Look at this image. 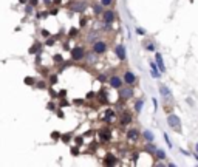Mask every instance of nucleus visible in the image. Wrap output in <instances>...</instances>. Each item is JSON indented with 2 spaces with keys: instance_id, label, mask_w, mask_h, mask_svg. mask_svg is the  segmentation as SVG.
Instances as JSON below:
<instances>
[{
  "instance_id": "6e6552de",
  "label": "nucleus",
  "mask_w": 198,
  "mask_h": 167,
  "mask_svg": "<svg viewBox=\"0 0 198 167\" xmlns=\"http://www.w3.org/2000/svg\"><path fill=\"white\" fill-rule=\"evenodd\" d=\"M110 85H112L113 88H121V87H122V81H121V77L113 76V77L110 79Z\"/></svg>"
},
{
  "instance_id": "ea45409f",
  "label": "nucleus",
  "mask_w": 198,
  "mask_h": 167,
  "mask_svg": "<svg viewBox=\"0 0 198 167\" xmlns=\"http://www.w3.org/2000/svg\"><path fill=\"white\" fill-rule=\"evenodd\" d=\"M195 150H196V152H198V144H196V145H195Z\"/></svg>"
},
{
  "instance_id": "dca6fc26",
  "label": "nucleus",
  "mask_w": 198,
  "mask_h": 167,
  "mask_svg": "<svg viewBox=\"0 0 198 167\" xmlns=\"http://www.w3.org/2000/svg\"><path fill=\"white\" fill-rule=\"evenodd\" d=\"M155 153H156V158H158V159H164V158H166V153H164L163 150H158V148H156Z\"/></svg>"
},
{
  "instance_id": "f8f14e48",
  "label": "nucleus",
  "mask_w": 198,
  "mask_h": 167,
  "mask_svg": "<svg viewBox=\"0 0 198 167\" xmlns=\"http://www.w3.org/2000/svg\"><path fill=\"white\" fill-rule=\"evenodd\" d=\"M156 64H158V67H159V71L164 73L166 68H164V64H163V56H161L159 53H156Z\"/></svg>"
},
{
  "instance_id": "39448f33",
  "label": "nucleus",
  "mask_w": 198,
  "mask_h": 167,
  "mask_svg": "<svg viewBox=\"0 0 198 167\" xmlns=\"http://www.w3.org/2000/svg\"><path fill=\"white\" fill-rule=\"evenodd\" d=\"M132 94H133V91L130 87L129 88H119V96L122 99H129V98H132Z\"/></svg>"
},
{
  "instance_id": "58836bf2",
  "label": "nucleus",
  "mask_w": 198,
  "mask_h": 167,
  "mask_svg": "<svg viewBox=\"0 0 198 167\" xmlns=\"http://www.w3.org/2000/svg\"><path fill=\"white\" fill-rule=\"evenodd\" d=\"M30 3H31V5H36V3H37V0H30Z\"/></svg>"
},
{
  "instance_id": "473e14b6",
  "label": "nucleus",
  "mask_w": 198,
  "mask_h": 167,
  "mask_svg": "<svg viewBox=\"0 0 198 167\" xmlns=\"http://www.w3.org/2000/svg\"><path fill=\"white\" fill-rule=\"evenodd\" d=\"M164 139H166V142H167V145H169V147H172V144H170V139L167 138V135H164Z\"/></svg>"
},
{
  "instance_id": "cd10ccee",
  "label": "nucleus",
  "mask_w": 198,
  "mask_h": 167,
  "mask_svg": "<svg viewBox=\"0 0 198 167\" xmlns=\"http://www.w3.org/2000/svg\"><path fill=\"white\" fill-rule=\"evenodd\" d=\"M59 136H60L59 132H53V133H51V138H53V139H59Z\"/></svg>"
},
{
  "instance_id": "2f4dec72",
  "label": "nucleus",
  "mask_w": 198,
  "mask_h": 167,
  "mask_svg": "<svg viewBox=\"0 0 198 167\" xmlns=\"http://www.w3.org/2000/svg\"><path fill=\"white\" fill-rule=\"evenodd\" d=\"M93 98H94V93H93V91H90V93L87 94V99H93Z\"/></svg>"
},
{
  "instance_id": "4c0bfd02",
  "label": "nucleus",
  "mask_w": 198,
  "mask_h": 167,
  "mask_svg": "<svg viewBox=\"0 0 198 167\" xmlns=\"http://www.w3.org/2000/svg\"><path fill=\"white\" fill-rule=\"evenodd\" d=\"M60 2H62V0H53V3H56V5H59Z\"/></svg>"
},
{
  "instance_id": "aec40b11",
  "label": "nucleus",
  "mask_w": 198,
  "mask_h": 167,
  "mask_svg": "<svg viewBox=\"0 0 198 167\" xmlns=\"http://www.w3.org/2000/svg\"><path fill=\"white\" fill-rule=\"evenodd\" d=\"M146 150H149V152H153V153H155L156 147H155L153 144H147V145H146Z\"/></svg>"
},
{
  "instance_id": "f3484780",
  "label": "nucleus",
  "mask_w": 198,
  "mask_h": 167,
  "mask_svg": "<svg viewBox=\"0 0 198 167\" xmlns=\"http://www.w3.org/2000/svg\"><path fill=\"white\" fill-rule=\"evenodd\" d=\"M142 105H144V101H142V99H139V101L136 102V105H135V110H136V111H141Z\"/></svg>"
},
{
  "instance_id": "412c9836",
  "label": "nucleus",
  "mask_w": 198,
  "mask_h": 167,
  "mask_svg": "<svg viewBox=\"0 0 198 167\" xmlns=\"http://www.w3.org/2000/svg\"><path fill=\"white\" fill-rule=\"evenodd\" d=\"M112 2H113V0H101V5L102 6H110Z\"/></svg>"
},
{
  "instance_id": "423d86ee",
  "label": "nucleus",
  "mask_w": 198,
  "mask_h": 167,
  "mask_svg": "<svg viewBox=\"0 0 198 167\" xmlns=\"http://www.w3.org/2000/svg\"><path fill=\"white\" fill-rule=\"evenodd\" d=\"M118 162V158L115 156V155H112V153H109L107 156H105V159H104V164L105 165H115Z\"/></svg>"
},
{
  "instance_id": "4be33fe9",
  "label": "nucleus",
  "mask_w": 198,
  "mask_h": 167,
  "mask_svg": "<svg viewBox=\"0 0 198 167\" xmlns=\"http://www.w3.org/2000/svg\"><path fill=\"white\" fill-rule=\"evenodd\" d=\"M105 118H107V119H109V122H110V121H112V118H113V111H112V110H107Z\"/></svg>"
},
{
  "instance_id": "7ed1b4c3",
  "label": "nucleus",
  "mask_w": 198,
  "mask_h": 167,
  "mask_svg": "<svg viewBox=\"0 0 198 167\" xmlns=\"http://www.w3.org/2000/svg\"><path fill=\"white\" fill-rule=\"evenodd\" d=\"M93 51H94L96 54H104V53L107 51V44H105V42H96V44L93 45Z\"/></svg>"
},
{
  "instance_id": "6ab92c4d",
  "label": "nucleus",
  "mask_w": 198,
  "mask_h": 167,
  "mask_svg": "<svg viewBox=\"0 0 198 167\" xmlns=\"http://www.w3.org/2000/svg\"><path fill=\"white\" fill-rule=\"evenodd\" d=\"M39 50H40V45H39V44H36L33 48H30V53H31V54H34V53H37Z\"/></svg>"
},
{
  "instance_id": "1a4fd4ad",
  "label": "nucleus",
  "mask_w": 198,
  "mask_h": 167,
  "mask_svg": "<svg viewBox=\"0 0 198 167\" xmlns=\"http://www.w3.org/2000/svg\"><path fill=\"white\" fill-rule=\"evenodd\" d=\"M116 56H118V59L126 61V48H124L122 45H118V47H116Z\"/></svg>"
},
{
  "instance_id": "a19ab883",
  "label": "nucleus",
  "mask_w": 198,
  "mask_h": 167,
  "mask_svg": "<svg viewBox=\"0 0 198 167\" xmlns=\"http://www.w3.org/2000/svg\"><path fill=\"white\" fill-rule=\"evenodd\" d=\"M27 2V0H20V3H25Z\"/></svg>"
},
{
  "instance_id": "0eeeda50",
  "label": "nucleus",
  "mask_w": 198,
  "mask_h": 167,
  "mask_svg": "<svg viewBox=\"0 0 198 167\" xmlns=\"http://www.w3.org/2000/svg\"><path fill=\"white\" fill-rule=\"evenodd\" d=\"M135 81H136V76H135L132 71H127L126 76H124V82L129 84V85H132V84H135Z\"/></svg>"
},
{
  "instance_id": "393cba45",
  "label": "nucleus",
  "mask_w": 198,
  "mask_h": 167,
  "mask_svg": "<svg viewBox=\"0 0 198 167\" xmlns=\"http://www.w3.org/2000/svg\"><path fill=\"white\" fill-rule=\"evenodd\" d=\"M146 48H147V51H155V45L153 44H149Z\"/></svg>"
},
{
  "instance_id": "5701e85b",
  "label": "nucleus",
  "mask_w": 198,
  "mask_h": 167,
  "mask_svg": "<svg viewBox=\"0 0 198 167\" xmlns=\"http://www.w3.org/2000/svg\"><path fill=\"white\" fill-rule=\"evenodd\" d=\"M25 82H27V85H33L34 84V79L33 77H25Z\"/></svg>"
},
{
  "instance_id": "b1692460",
  "label": "nucleus",
  "mask_w": 198,
  "mask_h": 167,
  "mask_svg": "<svg viewBox=\"0 0 198 167\" xmlns=\"http://www.w3.org/2000/svg\"><path fill=\"white\" fill-rule=\"evenodd\" d=\"M101 96H102L101 101H102V102H107V93H105V91H101Z\"/></svg>"
},
{
  "instance_id": "bb28decb",
  "label": "nucleus",
  "mask_w": 198,
  "mask_h": 167,
  "mask_svg": "<svg viewBox=\"0 0 198 167\" xmlns=\"http://www.w3.org/2000/svg\"><path fill=\"white\" fill-rule=\"evenodd\" d=\"M50 82H51V85H54V84L57 82V76H54V74H53V76H51V79H50Z\"/></svg>"
},
{
  "instance_id": "e433bc0d",
  "label": "nucleus",
  "mask_w": 198,
  "mask_h": 167,
  "mask_svg": "<svg viewBox=\"0 0 198 167\" xmlns=\"http://www.w3.org/2000/svg\"><path fill=\"white\" fill-rule=\"evenodd\" d=\"M70 36H76V30H74V28L70 31Z\"/></svg>"
},
{
  "instance_id": "ddd939ff",
  "label": "nucleus",
  "mask_w": 198,
  "mask_h": 167,
  "mask_svg": "<svg viewBox=\"0 0 198 167\" xmlns=\"http://www.w3.org/2000/svg\"><path fill=\"white\" fill-rule=\"evenodd\" d=\"M150 67H152V73H150V74H152V76H153L155 79H158V77L161 76V73L158 71V67H156V65H155L153 62H150Z\"/></svg>"
},
{
  "instance_id": "f03ea898",
  "label": "nucleus",
  "mask_w": 198,
  "mask_h": 167,
  "mask_svg": "<svg viewBox=\"0 0 198 167\" xmlns=\"http://www.w3.org/2000/svg\"><path fill=\"white\" fill-rule=\"evenodd\" d=\"M71 59H73V61H80V59H84V50H82L80 47L71 48Z\"/></svg>"
},
{
  "instance_id": "f704fd0d",
  "label": "nucleus",
  "mask_w": 198,
  "mask_h": 167,
  "mask_svg": "<svg viewBox=\"0 0 198 167\" xmlns=\"http://www.w3.org/2000/svg\"><path fill=\"white\" fill-rule=\"evenodd\" d=\"M94 13H96V14L101 13V6H94Z\"/></svg>"
},
{
  "instance_id": "c85d7f7f",
  "label": "nucleus",
  "mask_w": 198,
  "mask_h": 167,
  "mask_svg": "<svg viewBox=\"0 0 198 167\" xmlns=\"http://www.w3.org/2000/svg\"><path fill=\"white\" fill-rule=\"evenodd\" d=\"M70 139H71V136H70V135H64V136H62V141H64V142H68Z\"/></svg>"
},
{
  "instance_id": "f257e3e1",
  "label": "nucleus",
  "mask_w": 198,
  "mask_h": 167,
  "mask_svg": "<svg viewBox=\"0 0 198 167\" xmlns=\"http://www.w3.org/2000/svg\"><path fill=\"white\" fill-rule=\"evenodd\" d=\"M167 124L172 128H175V130H179L181 128V122H179V118L176 115H169L167 116Z\"/></svg>"
},
{
  "instance_id": "a211bd4d",
  "label": "nucleus",
  "mask_w": 198,
  "mask_h": 167,
  "mask_svg": "<svg viewBox=\"0 0 198 167\" xmlns=\"http://www.w3.org/2000/svg\"><path fill=\"white\" fill-rule=\"evenodd\" d=\"M142 136H144L149 142H150V141H153V135H152L150 132H144V133H142Z\"/></svg>"
},
{
  "instance_id": "7c9ffc66",
  "label": "nucleus",
  "mask_w": 198,
  "mask_h": 167,
  "mask_svg": "<svg viewBox=\"0 0 198 167\" xmlns=\"http://www.w3.org/2000/svg\"><path fill=\"white\" fill-rule=\"evenodd\" d=\"M42 36H43V37H48V36H50V33H48L47 30H42Z\"/></svg>"
},
{
  "instance_id": "9b49d317",
  "label": "nucleus",
  "mask_w": 198,
  "mask_h": 167,
  "mask_svg": "<svg viewBox=\"0 0 198 167\" xmlns=\"http://www.w3.org/2000/svg\"><path fill=\"white\" fill-rule=\"evenodd\" d=\"M99 138H101V141H109L112 138L110 130H101V132H99Z\"/></svg>"
},
{
  "instance_id": "2eb2a0df",
  "label": "nucleus",
  "mask_w": 198,
  "mask_h": 167,
  "mask_svg": "<svg viewBox=\"0 0 198 167\" xmlns=\"http://www.w3.org/2000/svg\"><path fill=\"white\" fill-rule=\"evenodd\" d=\"M130 122H132V116H130L129 113H124L122 118H121V124L126 125V124H130Z\"/></svg>"
},
{
  "instance_id": "c9c22d12",
  "label": "nucleus",
  "mask_w": 198,
  "mask_h": 167,
  "mask_svg": "<svg viewBox=\"0 0 198 167\" xmlns=\"http://www.w3.org/2000/svg\"><path fill=\"white\" fill-rule=\"evenodd\" d=\"M71 153H73V155H77V153H79V150L74 147V148H71Z\"/></svg>"
},
{
  "instance_id": "a878e982",
  "label": "nucleus",
  "mask_w": 198,
  "mask_h": 167,
  "mask_svg": "<svg viewBox=\"0 0 198 167\" xmlns=\"http://www.w3.org/2000/svg\"><path fill=\"white\" fill-rule=\"evenodd\" d=\"M54 62H57V64H60V62H62V56H60V54H57V56H54Z\"/></svg>"
},
{
  "instance_id": "9d476101",
  "label": "nucleus",
  "mask_w": 198,
  "mask_h": 167,
  "mask_svg": "<svg viewBox=\"0 0 198 167\" xmlns=\"http://www.w3.org/2000/svg\"><path fill=\"white\" fill-rule=\"evenodd\" d=\"M127 138H129L130 141H136V139L139 138V133H138V130H135V128L129 130V132H127Z\"/></svg>"
},
{
  "instance_id": "c756f323",
  "label": "nucleus",
  "mask_w": 198,
  "mask_h": 167,
  "mask_svg": "<svg viewBox=\"0 0 198 167\" xmlns=\"http://www.w3.org/2000/svg\"><path fill=\"white\" fill-rule=\"evenodd\" d=\"M136 33H138L139 36H144V30H141V28H136Z\"/></svg>"
},
{
  "instance_id": "20e7f679",
  "label": "nucleus",
  "mask_w": 198,
  "mask_h": 167,
  "mask_svg": "<svg viewBox=\"0 0 198 167\" xmlns=\"http://www.w3.org/2000/svg\"><path fill=\"white\" fill-rule=\"evenodd\" d=\"M102 17H104V22H105V23H109V25H110V23H113V20H115V14H113L112 11H109V10L102 13Z\"/></svg>"
},
{
  "instance_id": "4468645a",
  "label": "nucleus",
  "mask_w": 198,
  "mask_h": 167,
  "mask_svg": "<svg viewBox=\"0 0 198 167\" xmlns=\"http://www.w3.org/2000/svg\"><path fill=\"white\" fill-rule=\"evenodd\" d=\"M159 93H161L164 98H170V90H169L166 85H161V87H159Z\"/></svg>"
},
{
  "instance_id": "72a5a7b5",
  "label": "nucleus",
  "mask_w": 198,
  "mask_h": 167,
  "mask_svg": "<svg viewBox=\"0 0 198 167\" xmlns=\"http://www.w3.org/2000/svg\"><path fill=\"white\" fill-rule=\"evenodd\" d=\"M76 142H77V145L80 147V145H82V138H76Z\"/></svg>"
}]
</instances>
